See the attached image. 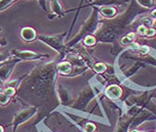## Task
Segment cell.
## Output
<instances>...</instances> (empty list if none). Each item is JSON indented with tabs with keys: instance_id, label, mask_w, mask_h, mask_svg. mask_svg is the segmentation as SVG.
Wrapping results in <instances>:
<instances>
[{
	"instance_id": "cell-23",
	"label": "cell",
	"mask_w": 156,
	"mask_h": 132,
	"mask_svg": "<svg viewBox=\"0 0 156 132\" xmlns=\"http://www.w3.org/2000/svg\"><path fill=\"white\" fill-rule=\"evenodd\" d=\"M7 44H8V40L4 38V37H0V48L7 46Z\"/></svg>"
},
{
	"instance_id": "cell-2",
	"label": "cell",
	"mask_w": 156,
	"mask_h": 132,
	"mask_svg": "<svg viewBox=\"0 0 156 132\" xmlns=\"http://www.w3.org/2000/svg\"><path fill=\"white\" fill-rule=\"evenodd\" d=\"M97 26H98V11L95 10L92 13L91 17L88 19V21H87L86 23L83 25V27L81 28L80 32L77 34L75 39H73V41H71L69 43V46L70 47L73 46L75 43H77L78 41L81 40L82 38H85L86 36L89 35L90 33H92V32L95 31V29L97 28Z\"/></svg>"
},
{
	"instance_id": "cell-19",
	"label": "cell",
	"mask_w": 156,
	"mask_h": 132,
	"mask_svg": "<svg viewBox=\"0 0 156 132\" xmlns=\"http://www.w3.org/2000/svg\"><path fill=\"white\" fill-rule=\"evenodd\" d=\"M10 57H12L11 54L10 55H8V54H5V53H0V63L4 62L5 61H7Z\"/></svg>"
},
{
	"instance_id": "cell-15",
	"label": "cell",
	"mask_w": 156,
	"mask_h": 132,
	"mask_svg": "<svg viewBox=\"0 0 156 132\" xmlns=\"http://www.w3.org/2000/svg\"><path fill=\"white\" fill-rule=\"evenodd\" d=\"M136 1L143 8H148V9L151 8L154 4V0H136Z\"/></svg>"
},
{
	"instance_id": "cell-6",
	"label": "cell",
	"mask_w": 156,
	"mask_h": 132,
	"mask_svg": "<svg viewBox=\"0 0 156 132\" xmlns=\"http://www.w3.org/2000/svg\"><path fill=\"white\" fill-rule=\"evenodd\" d=\"M50 1V8H51V11L54 16L57 17H62L64 15V11H63V8L61 4L60 0H49Z\"/></svg>"
},
{
	"instance_id": "cell-4",
	"label": "cell",
	"mask_w": 156,
	"mask_h": 132,
	"mask_svg": "<svg viewBox=\"0 0 156 132\" xmlns=\"http://www.w3.org/2000/svg\"><path fill=\"white\" fill-rule=\"evenodd\" d=\"M36 111H37V109L35 107H30L28 109H24V110H22L21 112H17V114L14 116V119H13L14 132L19 125H21L22 123H24L29 118H31L36 112Z\"/></svg>"
},
{
	"instance_id": "cell-17",
	"label": "cell",
	"mask_w": 156,
	"mask_h": 132,
	"mask_svg": "<svg viewBox=\"0 0 156 132\" xmlns=\"http://www.w3.org/2000/svg\"><path fill=\"white\" fill-rule=\"evenodd\" d=\"M94 69H95V71L97 72V73H103L105 70H106V65L105 64H103V63H97L96 65H95V67H94Z\"/></svg>"
},
{
	"instance_id": "cell-8",
	"label": "cell",
	"mask_w": 156,
	"mask_h": 132,
	"mask_svg": "<svg viewBox=\"0 0 156 132\" xmlns=\"http://www.w3.org/2000/svg\"><path fill=\"white\" fill-rule=\"evenodd\" d=\"M126 0H96V1L92 2L90 5L93 6H101L102 7H113L116 5H121L125 3Z\"/></svg>"
},
{
	"instance_id": "cell-11",
	"label": "cell",
	"mask_w": 156,
	"mask_h": 132,
	"mask_svg": "<svg viewBox=\"0 0 156 132\" xmlns=\"http://www.w3.org/2000/svg\"><path fill=\"white\" fill-rule=\"evenodd\" d=\"M18 0H0V12L6 10Z\"/></svg>"
},
{
	"instance_id": "cell-1",
	"label": "cell",
	"mask_w": 156,
	"mask_h": 132,
	"mask_svg": "<svg viewBox=\"0 0 156 132\" xmlns=\"http://www.w3.org/2000/svg\"><path fill=\"white\" fill-rule=\"evenodd\" d=\"M66 33L62 34H53V35H48V34H38L37 39L41 41L56 50L58 53H62L65 49V46L63 44V38L65 36Z\"/></svg>"
},
{
	"instance_id": "cell-24",
	"label": "cell",
	"mask_w": 156,
	"mask_h": 132,
	"mask_svg": "<svg viewBox=\"0 0 156 132\" xmlns=\"http://www.w3.org/2000/svg\"><path fill=\"white\" fill-rule=\"evenodd\" d=\"M151 16L154 18V20H156V9H154V10L151 12Z\"/></svg>"
},
{
	"instance_id": "cell-3",
	"label": "cell",
	"mask_w": 156,
	"mask_h": 132,
	"mask_svg": "<svg viewBox=\"0 0 156 132\" xmlns=\"http://www.w3.org/2000/svg\"><path fill=\"white\" fill-rule=\"evenodd\" d=\"M12 57L15 59H19L21 61H36V60H42L44 58H48V55L40 54L32 50H19L13 49L10 52Z\"/></svg>"
},
{
	"instance_id": "cell-14",
	"label": "cell",
	"mask_w": 156,
	"mask_h": 132,
	"mask_svg": "<svg viewBox=\"0 0 156 132\" xmlns=\"http://www.w3.org/2000/svg\"><path fill=\"white\" fill-rule=\"evenodd\" d=\"M10 97H9L4 91L0 92V105H7L9 102Z\"/></svg>"
},
{
	"instance_id": "cell-22",
	"label": "cell",
	"mask_w": 156,
	"mask_h": 132,
	"mask_svg": "<svg viewBox=\"0 0 156 132\" xmlns=\"http://www.w3.org/2000/svg\"><path fill=\"white\" fill-rule=\"evenodd\" d=\"M38 3L40 5L41 9L44 10H47V4H46V0H38Z\"/></svg>"
},
{
	"instance_id": "cell-10",
	"label": "cell",
	"mask_w": 156,
	"mask_h": 132,
	"mask_svg": "<svg viewBox=\"0 0 156 132\" xmlns=\"http://www.w3.org/2000/svg\"><path fill=\"white\" fill-rule=\"evenodd\" d=\"M56 69L61 74H68L72 71V65L68 62H61L57 64Z\"/></svg>"
},
{
	"instance_id": "cell-18",
	"label": "cell",
	"mask_w": 156,
	"mask_h": 132,
	"mask_svg": "<svg viewBox=\"0 0 156 132\" xmlns=\"http://www.w3.org/2000/svg\"><path fill=\"white\" fill-rule=\"evenodd\" d=\"M155 34H156V31L154 29H152V28H147L144 35L147 36V37H152V36H154Z\"/></svg>"
},
{
	"instance_id": "cell-20",
	"label": "cell",
	"mask_w": 156,
	"mask_h": 132,
	"mask_svg": "<svg viewBox=\"0 0 156 132\" xmlns=\"http://www.w3.org/2000/svg\"><path fill=\"white\" fill-rule=\"evenodd\" d=\"M95 129H96V127L93 124H87L85 127L86 132H93L95 131Z\"/></svg>"
},
{
	"instance_id": "cell-5",
	"label": "cell",
	"mask_w": 156,
	"mask_h": 132,
	"mask_svg": "<svg viewBox=\"0 0 156 132\" xmlns=\"http://www.w3.org/2000/svg\"><path fill=\"white\" fill-rule=\"evenodd\" d=\"M37 33L35 29L30 26H25L23 27L20 31V37L21 39L23 40L24 42H33L35 39H37Z\"/></svg>"
},
{
	"instance_id": "cell-16",
	"label": "cell",
	"mask_w": 156,
	"mask_h": 132,
	"mask_svg": "<svg viewBox=\"0 0 156 132\" xmlns=\"http://www.w3.org/2000/svg\"><path fill=\"white\" fill-rule=\"evenodd\" d=\"M3 91H4V93L7 94L9 97H12V96H14L15 94H16V88L15 87H6Z\"/></svg>"
},
{
	"instance_id": "cell-21",
	"label": "cell",
	"mask_w": 156,
	"mask_h": 132,
	"mask_svg": "<svg viewBox=\"0 0 156 132\" xmlns=\"http://www.w3.org/2000/svg\"><path fill=\"white\" fill-rule=\"evenodd\" d=\"M146 30H147V27H145L144 25H141V26H140V27H139V29H138V33H139V34H140V35H144V34H145Z\"/></svg>"
},
{
	"instance_id": "cell-12",
	"label": "cell",
	"mask_w": 156,
	"mask_h": 132,
	"mask_svg": "<svg viewBox=\"0 0 156 132\" xmlns=\"http://www.w3.org/2000/svg\"><path fill=\"white\" fill-rule=\"evenodd\" d=\"M96 43H97V38L93 35L89 34V35L86 36L84 38V44L88 46V47H93V46L96 45Z\"/></svg>"
},
{
	"instance_id": "cell-7",
	"label": "cell",
	"mask_w": 156,
	"mask_h": 132,
	"mask_svg": "<svg viewBox=\"0 0 156 132\" xmlns=\"http://www.w3.org/2000/svg\"><path fill=\"white\" fill-rule=\"evenodd\" d=\"M105 94H106V96H108L111 99H118L122 95V89L119 86L112 85L106 89Z\"/></svg>"
},
{
	"instance_id": "cell-9",
	"label": "cell",
	"mask_w": 156,
	"mask_h": 132,
	"mask_svg": "<svg viewBox=\"0 0 156 132\" xmlns=\"http://www.w3.org/2000/svg\"><path fill=\"white\" fill-rule=\"evenodd\" d=\"M100 12L103 17H105L107 19H112L116 16L118 10H117V9L114 7H102L100 9Z\"/></svg>"
},
{
	"instance_id": "cell-25",
	"label": "cell",
	"mask_w": 156,
	"mask_h": 132,
	"mask_svg": "<svg viewBox=\"0 0 156 132\" xmlns=\"http://www.w3.org/2000/svg\"><path fill=\"white\" fill-rule=\"evenodd\" d=\"M4 131H5L4 127H3L2 126H0V132H4Z\"/></svg>"
},
{
	"instance_id": "cell-13",
	"label": "cell",
	"mask_w": 156,
	"mask_h": 132,
	"mask_svg": "<svg viewBox=\"0 0 156 132\" xmlns=\"http://www.w3.org/2000/svg\"><path fill=\"white\" fill-rule=\"evenodd\" d=\"M135 39V34L134 33H129L127 35H126L124 38L122 39V44L126 45V44H132V42Z\"/></svg>"
}]
</instances>
